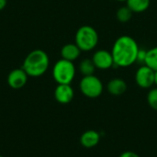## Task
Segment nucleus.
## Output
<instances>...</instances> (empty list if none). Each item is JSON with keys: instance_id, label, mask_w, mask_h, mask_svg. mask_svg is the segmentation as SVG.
I'll return each instance as SVG.
<instances>
[{"instance_id": "nucleus-1", "label": "nucleus", "mask_w": 157, "mask_h": 157, "mask_svg": "<svg viewBox=\"0 0 157 157\" xmlns=\"http://www.w3.org/2000/svg\"><path fill=\"white\" fill-rule=\"evenodd\" d=\"M140 48L137 41L131 36L122 35L119 37L111 50L114 65L126 68L137 62Z\"/></svg>"}, {"instance_id": "nucleus-2", "label": "nucleus", "mask_w": 157, "mask_h": 157, "mask_svg": "<svg viewBox=\"0 0 157 157\" xmlns=\"http://www.w3.org/2000/svg\"><path fill=\"white\" fill-rule=\"evenodd\" d=\"M50 65L48 54L43 50H34L25 58L22 68L30 77H39L43 75Z\"/></svg>"}, {"instance_id": "nucleus-3", "label": "nucleus", "mask_w": 157, "mask_h": 157, "mask_svg": "<svg viewBox=\"0 0 157 157\" xmlns=\"http://www.w3.org/2000/svg\"><path fill=\"white\" fill-rule=\"evenodd\" d=\"M99 40L98 31L91 26L85 25L80 27L75 37V43L80 48L82 52L93 51Z\"/></svg>"}, {"instance_id": "nucleus-4", "label": "nucleus", "mask_w": 157, "mask_h": 157, "mask_svg": "<svg viewBox=\"0 0 157 157\" xmlns=\"http://www.w3.org/2000/svg\"><path fill=\"white\" fill-rule=\"evenodd\" d=\"M76 69L74 62L60 59L55 63L52 68V77L57 84H69L75 77Z\"/></svg>"}, {"instance_id": "nucleus-5", "label": "nucleus", "mask_w": 157, "mask_h": 157, "mask_svg": "<svg viewBox=\"0 0 157 157\" xmlns=\"http://www.w3.org/2000/svg\"><path fill=\"white\" fill-rule=\"evenodd\" d=\"M81 93L88 98H97L101 96L104 90L102 81L95 75L83 76L79 83Z\"/></svg>"}, {"instance_id": "nucleus-6", "label": "nucleus", "mask_w": 157, "mask_h": 157, "mask_svg": "<svg viewBox=\"0 0 157 157\" xmlns=\"http://www.w3.org/2000/svg\"><path fill=\"white\" fill-rule=\"evenodd\" d=\"M155 71L144 64L135 73V82L141 88H151L155 85Z\"/></svg>"}, {"instance_id": "nucleus-7", "label": "nucleus", "mask_w": 157, "mask_h": 157, "mask_svg": "<svg viewBox=\"0 0 157 157\" xmlns=\"http://www.w3.org/2000/svg\"><path fill=\"white\" fill-rule=\"evenodd\" d=\"M91 59L96 68L99 70H108L114 65L112 53L108 50H98L94 52Z\"/></svg>"}, {"instance_id": "nucleus-8", "label": "nucleus", "mask_w": 157, "mask_h": 157, "mask_svg": "<svg viewBox=\"0 0 157 157\" xmlns=\"http://www.w3.org/2000/svg\"><path fill=\"white\" fill-rule=\"evenodd\" d=\"M29 75L23 68H17L12 70L7 75V84L13 89H20L28 82Z\"/></svg>"}, {"instance_id": "nucleus-9", "label": "nucleus", "mask_w": 157, "mask_h": 157, "mask_svg": "<svg viewBox=\"0 0 157 157\" xmlns=\"http://www.w3.org/2000/svg\"><path fill=\"white\" fill-rule=\"evenodd\" d=\"M75 97V91L69 84H58L54 90V98L60 104L70 103Z\"/></svg>"}, {"instance_id": "nucleus-10", "label": "nucleus", "mask_w": 157, "mask_h": 157, "mask_svg": "<svg viewBox=\"0 0 157 157\" xmlns=\"http://www.w3.org/2000/svg\"><path fill=\"white\" fill-rule=\"evenodd\" d=\"M100 142V134L95 130H88L85 132L80 137V144L86 148H93Z\"/></svg>"}, {"instance_id": "nucleus-11", "label": "nucleus", "mask_w": 157, "mask_h": 157, "mask_svg": "<svg viewBox=\"0 0 157 157\" xmlns=\"http://www.w3.org/2000/svg\"><path fill=\"white\" fill-rule=\"evenodd\" d=\"M127 88V83L121 78H113L107 85V90L112 96H121L126 92Z\"/></svg>"}, {"instance_id": "nucleus-12", "label": "nucleus", "mask_w": 157, "mask_h": 157, "mask_svg": "<svg viewBox=\"0 0 157 157\" xmlns=\"http://www.w3.org/2000/svg\"><path fill=\"white\" fill-rule=\"evenodd\" d=\"M82 51L75 43H67L61 50V56L63 59L75 62L77 60L81 54Z\"/></svg>"}, {"instance_id": "nucleus-13", "label": "nucleus", "mask_w": 157, "mask_h": 157, "mask_svg": "<svg viewBox=\"0 0 157 157\" xmlns=\"http://www.w3.org/2000/svg\"><path fill=\"white\" fill-rule=\"evenodd\" d=\"M126 3L133 13H143L149 8L151 0H127Z\"/></svg>"}, {"instance_id": "nucleus-14", "label": "nucleus", "mask_w": 157, "mask_h": 157, "mask_svg": "<svg viewBox=\"0 0 157 157\" xmlns=\"http://www.w3.org/2000/svg\"><path fill=\"white\" fill-rule=\"evenodd\" d=\"M78 69H79V72L82 74L83 76H86V75H94L97 68H96L92 59L86 58V59H84L80 62Z\"/></svg>"}, {"instance_id": "nucleus-15", "label": "nucleus", "mask_w": 157, "mask_h": 157, "mask_svg": "<svg viewBox=\"0 0 157 157\" xmlns=\"http://www.w3.org/2000/svg\"><path fill=\"white\" fill-rule=\"evenodd\" d=\"M144 64L147 65L154 71H157V46L147 50Z\"/></svg>"}, {"instance_id": "nucleus-16", "label": "nucleus", "mask_w": 157, "mask_h": 157, "mask_svg": "<svg viewBox=\"0 0 157 157\" xmlns=\"http://www.w3.org/2000/svg\"><path fill=\"white\" fill-rule=\"evenodd\" d=\"M132 14H133V12L127 6H124L120 7L117 10L116 17L120 22L126 23V22H129L131 20V18L132 17Z\"/></svg>"}, {"instance_id": "nucleus-17", "label": "nucleus", "mask_w": 157, "mask_h": 157, "mask_svg": "<svg viewBox=\"0 0 157 157\" xmlns=\"http://www.w3.org/2000/svg\"><path fill=\"white\" fill-rule=\"evenodd\" d=\"M147 103L150 108L157 110V86L149 90L147 94Z\"/></svg>"}, {"instance_id": "nucleus-18", "label": "nucleus", "mask_w": 157, "mask_h": 157, "mask_svg": "<svg viewBox=\"0 0 157 157\" xmlns=\"http://www.w3.org/2000/svg\"><path fill=\"white\" fill-rule=\"evenodd\" d=\"M146 52H147V50H142V49H140L139 53H138L137 62H139V63H144V60H145V57H146Z\"/></svg>"}, {"instance_id": "nucleus-19", "label": "nucleus", "mask_w": 157, "mask_h": 157, "mask_svg": "<svg viewBox=\"0 0 157 157\" xmlns=\"http://www.w3.org/2000/svg\"><path fill=\"white\" fill-rule=\"evenodd\" d=\"M119 157H140L139 155H137L136 153L132 152V151H125L123 152Z\"/></svg>"}, {"instance_id": "nucleus-20", "label": "nucleus", "mask_w": 157, "mask_h": 157, "mask_svg": "<svg viewBox=\"0 0 157 157\" xmlns=\"http://www.w3.org/2000/svg\"><path fill=\"white\" fill-rule=\"evenodd\" d=\"M7 4V0H0V11L3 10Z\"/></svg>"}, {"instance_id": "nucleus-21", "label": "nucleus", "mask_w": 157, "mask_h": 157, "mask_svg": "<svg viewBox=\"0 0 157 157\" xmlns=\"http://www.w3.org/2000/svg\"><path fill=\"white\" fill-rule=\"evenodd\" d=\"M155 85L157 86V71H155Z\"/></svg>"}, {"instance_id": "nucleus-22", "label": "nucleus", "mask_w": 157, "mask_h": 157, "mask_svg": "<svg viewBox=\"0 0 157 157\" xmlns=\"http://www.w3.org/2000/svg\"><path fill=\"white\" fill-rule=\"evenodd\" d=\"M118 2H127V0H116Z\"/></svg>"}, {"instance_id": "nucleus-23", "label": "nucleus", "mask_w": 157, "mask_h": 157, "mask_svg": "<svg viewBox=\"0 0 157 157\" xmlns=\"http://www.w3.org/2000/svg\"><path fill=\"white\" fill-rule=\"evenodd\" d=\"M0 157H4V156H2V155H0Z\"/></svg>"}]
</instances>
